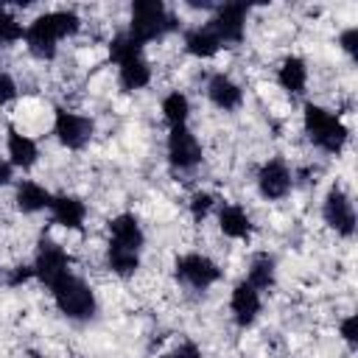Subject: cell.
<instances>
[{
  "label": "cell",
  "mask_w": 358,
  "mask_h": 358,
  "mask_svg": "<svg viewBox=\"0 0 358 358\" xmlns=\"http://www.w3.org/2000/svg\"><path fill=\"white\" fill-rule=\"evenodd\" d=\"M81 28V20L76 11H45L39 14L36 20H31L25 25V48L31 50V56L36 59H53L56 50H59V39L64 36H73L76 31Z\"/></svg>",
  "instance_id": "obj_1"
},
{
  "label": "cell",
  "mask_w": 358,
  "mask_h": 358,
  "mask_svg": "<svg viewBox=\"0 0 358 358\" xmlns=\"http://www.w3.org/2000/svg\"><path fill=\"white\" fill-rule=\"evenodd\" d=\"M109 59L117 64V84L126 92H137L151 84V64L143 56V45L134 42L126 31L115 34L109 42Z\"/></svg>",
  "instance_id": "obj_2"
},
{
  "label": "cell",
  "mask_w": 358,
  "mask_h": 358,
  "mask_svg": "<svg viewBox=\"0 0 358 358\" xmlns=\"http://www.w3.org/2000/svg\"><path fill=\"white\" fill-rule=\"evenodd\" d=\"M173 28H176V17L159 0H137L131 6V20H129L126 34L134 42L148 45L154 39H162Z\"/></svg>",
  "instance_id": "obj_3"
},
{
  "label": "cell",
  "mask_w": 358,
  "mask_h": 358,
  "mask_svg": "<svg viewBox=\"0 0 358 358\" xmlns=\"http://www.w3.org/2000/svg\"><path fill=\"white\" fill-rule=\"evenodd\" d=\"M302 123H305V134L310 137V143L327 154H338L347 143V126L336 112L322 109L319 103H305L302 112Z\"/></svg>",
  "instance_id": "obj_4"
},
{
  "label": "cell",
  "mask_w": 358,
  "mask_h": 358,
  "mask_svg": "<svg viewBox=\"0 0 358 358\" xmlns=\"http://www.w3.org/2000/svg\"><path fill=\"white\" fill-rule=\"evenodd\" d=\"M50 296H53L59 313H64L67 319H90L95 313V305H98L92 285L73 271L50 285Z\"/></svg>",
  "instance_id": "obj_5"
},
{
  "label": "cell",
  "mask_w": 358,
  "mask_h": 358,
  "mask_svg": "<svg viewBox=\"0 0 358 358\" xmlns=\"http://www.w3.org/2000/svg\"><path fill=\"white\" fill-rule=\"evenodd\" d=\"M176 277L185 285H190L196 291H204V288H210L221 280V268L213 257H207L201 252H187L176 260Z\"/></svg>",
  "instance_id": "obj_6"
},
{
  "label": "cell",
  "mask_w": 358,
  "mask_h": 358,
  "mask_svg": "<svg viewBox=\"0 0 358 358\" xmlns=\"http://www.w3.org/2000/svg\"><path fill=\"white\" fill-rule=\"evenodd\" d=\"M92 120L81 112H73V109H56V117H53V134L56 140L70 148V151H81L90 137H92Z\"/></svg>",
  "instance_id": "obj_7"
},
{
  "label": "cell",
  "mask_w": 358,
  "mask_h": 358,
  "mask_svg": "<svg viewBox=\"0 0 358 358\" xmlns=\"http://www.w3.org/2000/svg\"><path fill=\"white\" fill-rule=\"evenodd\" d=\"M165 154H168V162L173 168L190 171V168H196L201 162V143L187 126H176V129L168 131Z\"/></svg>",
  "instance_id": "obj_8"
},
{
  "label": "cell",
  "mask_w": 358,
  "mask_h": 358,
  "mask_svg": "<svg viewBox=\"0 0 358 358\" xmlns=\"http://www.w3.org/2000/svg\"><path fill=\"white\" fill-rule=\"evenodd\" d=\"M322 215L324 224L333 227L341 238H352L355 232V207L350 201V196L341 187H330L324 201H322Z\"/></svg>",
  "instance_id": "obj_9"
},
{
  "label": "cell",
  "mask_w": 358,
  "mask_h": 358,
  "mask_svg": "<svg viewBox=\"0 0 358 358\" xmlns=\"http://www.w3.org/2000/svg\"><path fill=\"white\" fill-rule=\"evenodd\" d=\"M246 17H249V8L246 6L227 3V6H221L213 14V20L207 25L215 31V36L221 39V45H238L246 36Z\"/></svg>",
  "instance_id": "obj_10"
},
{
  "label": "cell",
  "mask_w": 358,
  "mask_h": 358,
  "mask_svg": "<svg viewBox=\"0 0 358 358\" xmlns=\"http://www.w3.org/2000/svg\"><path fill=\"white\" fill-rule=\"evenodd\" d=\"M294 187V176H291V168L282 162V159H268L260 165L257 171V190L266 201H280L291 193Z\"/></svg>",
  "instance_id": "obj_11"
},
{
  "label": "cell",
  "mask_w": 358,
  "mask_h": 358,
  "mask_svg": "<svg viewBox=\"0 0 358 358\" xmlns=\"http://www.w3.org/2000/svg\"><path fill=\"white\" fill-rule=\"evenodd\" d=\"M34 277L42 282V285H53V282H59L64 274H70V257H67V252L59 246V243H42L39 246V252H36V260H34Z\"/></svg>",
  "instance_id": "obj_12"
},
{
  "label": "cell",
  "mask_w": 358,
  "mask_h": 358,
  "mask_svg": "<svg viewBox=\"0 0 358 358\" xmlns=\"http://www.w3.org/2000/svg\"><path fill=\"white\" fill-rule=\"evenodd\" d=\"M260 305H263L260 302V291L252 288L246 280L238 282L232 288V294H229V313H232L238 327H252L255 319L260 316Z\"/></svg>",
  "instance_id": "obj_13"
},
{
  "label": "cell",
  "mask_w": 358,
  "mask_h": 358,
  "mask_svg": "<svg viewBox=\"0 0 358 358\" xmlns=\"http://www.w3.org/2000/svg\"><path fill=\"white\" fill-rule=\"evenodd\" d=\"M207 98L213 106H218L221 112H232L243 103V90L238 81H232L227 73H215L207 81Z\"/></svg>",
  "instance_id": "obj_14"
},
{
  "label": "cell",
  "mask_w": 358,
  "mask_h": 358,
  "mask_svg": "<svg viewBox=\"0 0 358 358\" xmlns=\"http://www.w3.org/2000/svg\"><path fill=\"white\" fill-rule=\"evenodd\" d=\"M50 201H53V193L45 185L34 182V179H22V182L14 185V204H17L20 213L34 215V213L50 210Z\"/></svg>",
  "instance_id": "obj_15"
},
{
  "label": "cell",
  "mask_w": 358,
  "mask_h": 358,
  "mask_svg": "<svg viewBox=\"0 0 358 358\" xmlns=\"http://www.w3.org/2000/svg\"><path fill=\"white\" fill-rule=\"evenodd\" d=\"M109 243H117L123 249H131V252H140L143 243H145V232L140 227V221L131 215V213H120L109 221Z\"/></svg>",
  "instance_id": "obj_16"
},
{
  "label": "cell",
  "mask_w": 358,
  "mask_h": 358,
  "mask_svg": "<svg viewBox=\"0 0 358 358\" xmlns=\"http://www.w3.org/2000/svg\"><path fill=\"white\" fill-rule=\"evenodd\" d=\"M6 154H8V162L11 168H34L36 159H39V145L34 137H28L25 131H17V129H8L6 134Z\"/></svg>",
  "instance_id": "obj_17"
},
{
  "label": "cell",
  "mask_w": 358,
  "mask_h": 358,
  "mask_svg": "<svg viewBox=\"0 0 358 358\" xmlns=\"http://www.w3.org/2000/svg\"><path fill=\"white\" fill-rule=\"evenodd\" d=\"M50 215H53V221L59 227H64V229L73 232V229H81L84 227V221H87V204L81 199H76V196L59 193L50 201Z\"/></svg>",
  "instance_id": "obj_18"
},
{
  "label": "cell",
  "mask_w": 358,
  "mask_h": 358,
  "mask_svg": "<svg viewBox=\"0 0 358 358\" xmlns=\"http://www.w3.org/2000/svg\"><path fill=\"white\" fill-rule=\"evenodd\" d=\"M218 229L227 235V238H235V241H243L252 235V218L243 207L238 204H224L218 210Z\"/></svg>",
  "instance_id": "obj_19"
},
{
  "label": "cell",
  "mask_w": 358,
  "mask_h": 358,
  "mask_svg": "<svg viewBox=\"0 0 358 358\" xmlns=\"http://www.w3.org/2000/svg\"><path fill=\"white\" fill-rule=\"evenodd\" d=\"M221 39L215 36V31L210 25H199V28H190L185 34V50L196 59H213L218 50H221Z\"/></svg>",
  "instance_id": "obj_20"
},
{
  "label": "cell",
  "mask_w": 358,
  "mask_h": 358,
  "mask_svg": "<svg viewBox=\"0 0 358 358\" xmlns=\"http://www.w3.org/2000/svg\"><path fill=\"white\" fill-rule=\"evenodd\" d=\"M277 81H280V87L285 92L302 95L305 87H308V64H305V59H299V56L282 59V64L277 67Z\"/></svg>",
  "instance_id": "obj_21"
},
{
  "label": "cell",
  "mask_w": 358,
  "mask_h": 358,
  "mask_svg": "<svg viewBox=\"0 0 358 358\" xmlns=\"http://www.w3.org/2000/svg\"><path fill=\"white\" fill-rule=\"evenodd\" d=\"M106 268L117 277H134L140 268V252L123 249L117 243H106Z\"/></svg>",
  "instance_id": "obj_22"
},
{
  "label": "cell",
  "mask_w": 358,
  "mask_h": 358,
  "mask_svg": "<svg viewBox=\"0 0 358 358\" xmlns=\"http://www.w3.org/2000/svg\"><path fill=\"white\" fill-rule=\"evenodd\" d=\"M246 282L257 291H268L274 282H277V266H274V257L271 255H255L252 263H249V271H246Z\"/></svg>",
  "instance_id": "obj_23"
},
{
  "label": "cell",
  "mask_w": 358,
  "mask_h": 358,
  "mask_svg": "<svg viewBox=\"0 0 358 358\" xmlns=\"http://www.w3.org/2000/svg\"><path fill=\"white\" fill-rule=\"evenodd\" d=\"M159 112H162V117H165V123H168L171 129L187 126V117H190V98H187L185 92L173 90V92H168V95L162 98Z\"/></svg>",
  "instance_id": "obj_24"
},
{
  "label": "cell",
  "mask_w": 358,
  "mask_h": 358,
  "mask_svg": "<svg viewBox=\"0 0 358 358\" xmlns=\"http://www.w3.org/2000/svg\"><path fill=\"white\" fill-rule=\"evenodd\" d=\"M20 39H25V25L0 8V45H17Z\"/></svg>",
  "instance_id": "obj_25"
},
{
  "label": "cell",
  "mask_w": 358,
  "mask_h": 358,
  "mask_svg": "<svg viewBox=\"0 0 358 358\" xmlns=\"http://www.w3.org/2000/svg\"><path fill=\"white\" fill-rule=\"evenodd\" d=\"M213 204H215V199H213V193H207V190H196V193L190 196V201H187L190 215H193L196 221H204L207 213L213 210Z\"/></svg>",
  "instance_id": "obj_26"
},
{
  "label": "cell",
  "mask_w": 358,
  "mask_h": 358,
  "mask_svg": "<svg viewBox=\"0 0 358 358\" xmlns=\"http://www.w3.org/2000/svg\"><path fill=\"white\" fill-rule=\"evenodd\" d=\"M14 98H17V81L6 70H0V106L11 103Z\"/></svg>",
  "instance_id": "obj_27"
},
{
  "label": "cell",
  "mask_w": 358,
  "mask_h": 358,
  "mask_svg": "<svg viewBox=\"0 0 358 358\" xmlns=\"http://www.w3.org/2000/svg\"><path fill=\"white\" fill-rule=\"evenodd\" d=\"M162 358H201V350L193 341H179L176 347H171Z\"/></svg>",
  "instance_id": "obj_28"
},
{
  "label": "cell",
  "mask_w": 358,
  "mask_h": 358,
  "mask_svg": "<svg viewBox=\"0 0 358 358\" xmlns=\"http://www.w3.org/2000/svg\"><path fill=\"white\" fill-rule=\"evenodd\" d=\"M338 45H341V50H344V53L355 56V48H358V28H347V31H341Z\"/></svg>",
  "instance_id": "obj_29"
},
{
  "label": "cell",
  "mask_w": 358,
  "mask_h": 358,
  "mask_svg": "<svg viewBox=\"0 0 358 358\" xmlns=\"http://www.w3.org/2000/svg\"><path fill=\"white\" fill-rule=\"evenodd\" d=\"M341 338H344L350 347H355V341H358V336H355V316H347V319L341 322Z\"/></svg>",
  "instance_id": "obj_30"
},
{
  "label": "cell",
  "mask_w": 358,
  "mask_h": 358,
  "mask_svg": "<svg viewBox=\"0 0 358 358\" xmlns=\"http://www.w3.org/2000/svg\"><path fill=\"white\" fill-rule=\"evenodd\" d=\"M11 179H14V168H11V162H8V159H0V187H6Z\"/></svg>",
  "instance_id": "obj_31"
}]
</instances>
